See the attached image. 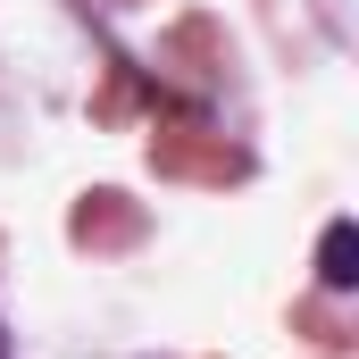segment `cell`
Returning <instances> with one entry per match:
<instances>
[{
    "label": "cell",
    "instance_id": "obj_1",
    "mask_svg": "<svg viewBox=\"0 0 359 359\" xmlns=\"http://www.w3.org/2000/svg\"><path fill=\"white\" fill-rule=\"evenodd\" d=\"M318 276H326V292H351V217H334L326 226V243H318Z\"/></svg>",
    "mask_w": 359,
    "mask_h": 359
}]
</instances>
